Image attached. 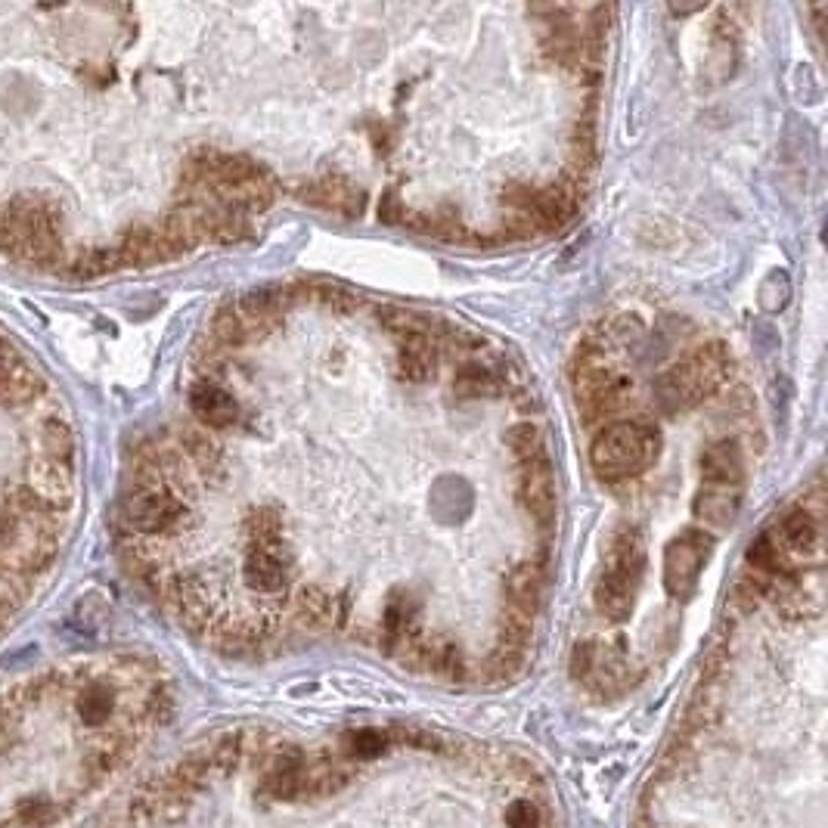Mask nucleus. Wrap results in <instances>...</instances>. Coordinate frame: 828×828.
Wrapping results in <instances>:
<instances>
[{"mask_svg": "<svg viewBox=\"0 0 828 828\" xmlns=\"http://www.w3.org/2000/svg\"><path fill=\"white\" fill-rule=\"evenodd\" d=\"M509 392V376L503 363H487L478 354L468 358L460 373L453 376V395L463 400H478V397H500Z\"/></svg>", "mask_w": 828, "mask_h": 828, "instance_id": "15", "label": "nucleus"}, {"mask_svg": "<svg viewBox=\"0 0 828 828\" xmlns=\"http://www.w3.org/2000/svg\"><path fill=\"white\" fill-rule=\"evenodd\" d=\"M515 494H519V503H522L524 512L541 528H549V524L556 522L558 490L549 456H537V460L519 463Z\"/></svg>", "mask_w": 828, "mask_h": 828, "instance_id": "9", "label": "nucleus"}, {"mask_svg": "<svg viewBox=\"0 0 828 828\" xmlns=\"http://www.w3.org/2000/svg\"><path fill=\"white\" fill-rule=\"evenodd\" d=\"M506 444H509V451L515 456V463H528V460L546 456V441H543V432L534 422H522V426L509 429Z\"/></svg>", "mask_w": 828, "mask_h": 828, "instance_id": "18", "label": "nucleus"}, {"mask_svg": "<svg viewBox=\"0 0 828 828\" xmlns=\"http://www.w3.org/2000/svg\"><path fill=\"white\" fill-rule=\"evenodd\" d=\"M571 388H575L580 416L590 426H599V422H609L612 416H617L627 407L633 382L614 363L612 351L605 344H583L577 351Z\"/></svg>", "mask_w": 828, "mask_h": 828, "instance_id": "6", "label": "nucleus"}, {"mask_svg": "<svg viewBox=\"0 0 828 828\" xmlns=\"http://www.w3.org/2000/svg\"><path fill=\"white\" fill-rule=\"evenodd\" d=\"M729 373H733V358L726 344L707 342L680 363H673L665 376L658 378V400L667 413H685L714 392H721Z\"/></svg>", "mask_w": 828, "mask_h": 828, "instance_id": "7", "label": "nucleus"}, {"mask_svg": "<svg viewBox=\"0 0 828 828\" xmlns=\"http://www.w3.org/2000/svg\"><path fill=\"white\" fill-rule=\"evenodd\" d=\"M190 410L202 429H230L239 419V400L217 378L202 376L190 388Z\"/></svg>", "mask_w": 828, "mask_h": 828, "instance_id": "12", "label": "nucleus"}, {"mask_svg": "<svg viewBox=\"0 0 828 828\" xmlns=\"http://www.w3.org/2000/svg\"><path fill=\"white\" fill-rule=\"evenodd\" d=\"M543 587H546V575H543L541 562H522L506 575L503 593H506V612L503 617H515L524 624H534V617L541 612L543 602ZM497 621V624H500ZM497 643V639H494Z\"/></svg>", "mask_w": 828, "mask_h": 828, "instance_id": "11", "label": "nucleus"}, {"mask_svg": "<svg viewBox=\"0 0 828 828\" xmlns=\"http://www.w3.org/2000/svg\"><path fill=\"white\" fill-rule=\"evenodd\" d=\"M702 481L745 485V456L736 438H721L702 453Z\"/></svg>", "mask_w": 828, "mask_h": 828, "instance_id": "16", "label": "nucleus"}, {"mask_svg": "<svg viewBox=\"0 0 828 828\" xmlns=\"http://www.w3.org/2000/svg\"><path fill=\"white\" fill-rule=\"evenodd\" d=\"M165 677L106 655L37 670L0 692V828H72L168 717Z\"/></svg>", "mask_w": 828, "mask_h": 828, "instance_id": "2", "label": "nucleus"}, {"mask_svg": "<svg viewBox=\"0 0 828 828\" xmlns=\"http://www.w3.org/2000/svg\"><path fill=\"white\" fill-rule=\"evenodd\" d=\"M438 366V348H434L429 326L419 324L397 336V370L407 382H429Z\"/></svg>", "mask_w": 828, "mask_h": 828, "instance_id": "14", "label": "nucleus"}, {"mask_svg": "<svg viewBox=\"0 0 828 828\" xmlns=\"http://www.w3.org/2000/svg\"><path fill=\"white\" fill-rule=\"evenodd\" d=\"M741 494L745 485H723V481H702L695 500H692V512L704 528L723 531L736 522L741 512Z\"/></svg>", "mask_w": 828, "mask_h": 828, "instance_id": "13", "label": "nucleus"}, {"mask_svg": "<svg viewBox=\"0 0 828 828\" xmlns=\"http://www.w3.org/2000/svg\"><path fill=\"white\" fill-rule=\"evenodd\" d=\"M643 580H646V537L639 528L624 524L612 534L602 558V571L596 580L593 599L599 614L614 624L627 621L636 609Z\"/></svg>", "mask_w": 828, "mask_h": 828, "instance_id": "4", "label": "nucleus"}, {"mask_svg": "<svg viewBox=\"0 0 828 828\" xmlns=\"http://www.w3.org/2000/svg\"><path fill=\"white\" fill-rule=\"evenodd\" d=\"M714 549V534L704 528H685L665 549V590L673 599H689L699 590L704 565Z\"/></svg>", "mask_w": 828, "mask_h": 828, "instance_id": "8", "label": "nucleus"}, {"mask_svg": "<svg viewBox=\"0 0 828 828\" xmlns=\"http://www.w3.org/2000/svg\"><path fill=\"white\" fill-rule=\"evenodd\" d=\"M767 537L785 556V562H801V558L807 562L819 553V543H823L819 515L807 506H797L789 515H782V522H775L773 531H767Z\"/></svg>", "mask_w": 828, "mask_h": 828, "instance_id": "10", "label": "nucleus"}, {"mask_svg": "<svg viewBox=\"0 0 828 828\" xmlns=\"http://www.w3.org/2000/svg\"><path fill=\"white\" fill-rule=\"evenodd\" d=\"M661 432L648 419H621L602 426L590 444V466L602 481H631L658 463Z\"/></svg>", "mask_w": 828, "mask_h": 828, "instance_id": "5", "label": "nucleus"}, {"mask_svg": "<svg viewBox=\"0 0 828 828\" xmlns=\"http://www.w3.org/2000/svg\"><path fill=\"white\" fill-rule=\"evenodd\" d=\"M109 828H562L528 760L426 729H234L152 775Z\"/></svg>", "mask_w": 828, "mask_h": 828, "instance_id": "1", "label": "nucleus"}, {"mask_svg": "<svg viewBox=\"0 0 828 828\" xmlns=\"http://www.w3.org/2000/svg\"><path fill=\"white\" fill-rule=\"evenodd\" d=\"M636 828H826L823 745L782 751L741 741L726 723L723 670L711 655L665 757L651 770Z\"/></svg>", "mask_w": 828, "mask_h": 828, "instance_id": "3", "label": "nucleus"}, {"mask_svg": "<svg viewBox=\"0 0 828 828\" xmlns=\"http://www.w3.org/2000/svg\"><path fill=\"white\" fill-rule=\"evenodd\" d=\"M378 217H382L385 224H400V220H404V208H400V202H397L395 193H388V196L382 199Z\"/></svg>", "mask_w": 828, "mask_h": 828, "instance_id": "19", "label": "nucleus"}, {"mask_svg": "<svg viewBox=\"0 0 828 828\" xmlns=\"http://www.w3.org/2000/svg\"><path fill=\"white\" fill-rule=\"evenodd\" d=\"M305 202L320 205V208H332V212H342L348 217L363 212V193L354 190L348 181H342V178H324V181L310 183L305 190Z\"/></svg>", "mask_w": 828, "mask_h": 828, "instance_id": "17", "label": "nucleus"}]
</instances>
